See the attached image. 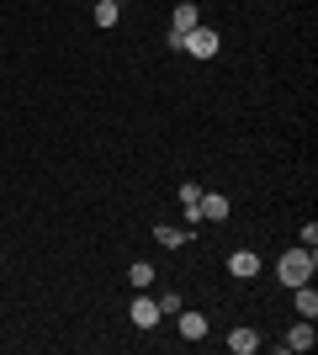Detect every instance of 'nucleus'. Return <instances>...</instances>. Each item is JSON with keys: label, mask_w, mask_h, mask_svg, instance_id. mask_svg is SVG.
I'll use <instances>...</instances> for the list:
<instances>
[{"label": "nucleus", "mask_w": 318, "mask_h": 355, "mask_svg": "<svg viewBox=\"0 0 318 355\" xmlns=\"http://www.w3.org/2000/svg\"><path fill=\"white\" fill-rule=\"evenodd\" d=\"M154 244H159V250H181V244H191V234H186V228L159 223V228H154Z\"/></svg>", "instance_id": "9b49d317"}, {"label": "nucleus", "mask_w": 318, "mask_h": 355, "mask_svg": "<svg viewBox=\"0 0 318 355\" xmlns=\"http://www.w3.org/2000/svg\"><path fill=\"white\" fill-rule=\"evenodd\" d=\"M96 27H117V0H96Z\"/></svg>", "instance_id": "4468645a"}, {"label": "nucleus", "mask_w": 318, "mask_h": 355, "mask_svg": "<svg viewBox=\"0 0 318 355\" xmlns=\"http://www.w3.org/2000/svg\"><path fill=\"white\" fill-rule=\"evenodd\" d=\"M228 276H233V282H255L260 276V254L255 250H233L228 254Z\"/></svg>", "instance_id": "20e7f679"}, {"label": "nucleus", "mask_w": 318, "mask_h": 355, "mask_svg": "<svg viewBox=\"0 0 318 355\" xmlns=\"http://www.w3.org/2000/svg\"><path fill=\"white\" fill-rule=\"evenodd\" d=\"M313 270H318V254L303 244V250L281 254V266H276V282H281V286H303V282H313Z\"/></svg>", "instance_id": "f257e3e1"}, {"label": "nucleus", "mask_w": 318, "mask_h": 355, "mask_svg": "<svg viewBox=\"0 0 318 355\" xmlns=\"http://www.w3.org/2000/svg\"><path fill=\"white\" fill-rule=\"evenodd\" d=\"M197 218H207V223H223L228 218V196H218V191H202V202H197Z\"/></svg>", "instance_id": "1a4fd4ad"}, {"label": "nucleus", "mask_w": 318, "mask_h": 355, "mask_svg": "<svg viewBox=\"0 0 318 355\" xmlns=\"http://www.w3.org/2000/svg\"><path fill=\"white\" fill-rule=\"evenodd\" d=\"M127 282H133V292H149V286H154V266H149V260H138V266L127 270Z\"/></svg>", "instance_id": "ddd939ff"}, {"label": "nucleus", "mask_w": 318, "mask_h": 355, "mask_svg": "<svg viewBox=\"0 0 318 355\" xmlns=\"http://www.w3.org/2000/svg\"><path fill=\"white\" fill-rule=\"evenodd\" d=\"M191 27H202V16H197V6H191V0H181V6H175V16H170V48H181V37Z\"/></svg>", "instance_id": "7ed1b4c3"}, {"label": "nucleus", "mask_w": 318, "mask_h": 355, "mask_svg": "<svg viewBox=\"0 0 318 355\" xmlns=\"http://www.w3.org/2000/svg\"><path fill=\"white\" fill-rule=\"evenodd\" d=\"M127 318H133L138 329H154L159 318H165V313H159V302H154V297H143V292H138V297H133V308H127Z\"/></svg>", "instance_id": "39448f33"}, {"label": "nucleus", "mask_w": 318, "mask_h": 355, "mask_svg": "<svg viewBox=\"0 0 318 355\" xmlns=\"http://www.w3.org/2000/svg\"><path fill=\"white\" fill-rule=\"evenodd\" d=\"M181 318V340H207V313H175Z\"/></svg>", "instance_id": "f8f14e48"}, {"label": "nucleus", "mask_w": 318, "mask_h": 355, "mask_svg": "<svg viewBox=\"0 0 318 355\" xmlns=\"http://www.w3.org/2000/svg\"><path fill=\"white\" fill-rule=\"evenodd\" d=\"M181 48H186V53H191V59H212V53L223 48V37H218V32H212V27H191V32H186V37H181Z\"/></svg>", "instance_id": "f03ea898"}, {"label": "nucleus", "mask_w": 318, "mask_h": 355, "mask_svg": "<svg viewBox=\"0 0 318 355\" xmlns=\"http://www.w3.org/2000/svg\"><path fill=\"white\" fill-rule=\"evenodd\" d=\"M228 350H233V355H255V350H260V329L239 324L233 334H228Z\"/></svg>", "instance_id": "0eeeda50"}, {"label": "nucleus", "mask_w": 318, "mask_h": 355, "mask_svg": "<svg viewBox=\"0 0 318 355\" xmlns=\"http://www.w3.org/2000/svg\"><path fill=\"white\" fill-rule=\"evenodd\" d=\"M318 334H313V318H297V324L287 329V340H281V350H313Z\"/></svg>", "instance_id": "423d86ee"}, {"label": "nucleus", "mask_w": 318, "mask_h": 355, "mask_svg": "<svg viewBox=\"0 0 318 355\" xmlns=\"http://www.w3.org/2000/svg\"><path fill=\"white\" fill-rule=\"evenodd\" d=\"M0 260H6V250H0Z\"/></svg>", "instance_id": "dca6fc26"}, {"label": "nucleus", "mask_w": 318, "mask_h": 355, "mask_svg": "<svg viewBox=\"0 0 318 355\" xmlns=\"http://www.w3.org/2000/svg\"><path fill=\"white\" fill-rule=\"evenodd\" d=\"M292 308H297V318H318V292H313V282L292 286Z\"/></svg>", "instance_id": "6e6552de"}, {"label": "nucleus", "mask_w": 318, "mask_h": 355, "mask_svg": "<svg viewBox=\"0 0 318 355\" xmlns=\"http://www.w3.org/2000/svg\"><path fill=\"white\" fill-rule=\"evenodd\" d=\"M154 302H159V313H165V318H175V313H181V292H165V297H154Z\"/></svg>", "instance_id": "2eb2a0df"}, {"label": "nucleus", "mask_w": 318, "mask_h": 355, "mask_svg": "<svg viewBox=\"0 0 318 355\" xmlns=\"http://www.w3.org/2000/svg\"><path fill=\"white\" fill-rule=\"evenodd\" d=\"M197 202H202V186H197V180H181V218L186 223H202L197 218Z\"/></svg>", "instance_id": "9d476101"}]
</instances>
